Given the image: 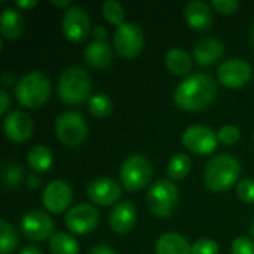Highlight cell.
I'll return each instance as SVG.
<instances>
[{
    "label": "cell",
    "mask_w": 254,
    "mask_h": 254,
    "mask_svg": "<svg viewBox=\"0 0 254 254\" xmlns=\"http://www.w3.org/2000/svg\"><path fill=\"white\" fill-rule=\"evenodd\" d=\"M49 249L52 254H77L79 253V243L65 232L55 234L49 241Z\"/></svg>",
    "instance_id": "d4e9b609"
},
{
    "label": "cell",
    "mask_w": 254,
    "mask_h": 254,
    "mask_svg": "<svg viewBox=\"0 0 254 254\" xmlns=\"http://www.w3.org/2000/svg\"><path fill=\"white\" fill-rule=\"evenodd\" d=\"M27 162L30 168L34 170L36 173H45L52 165V152L43 144L34 146L30 149L27 155Z\"/></svg>",
    "instance_id": "cb8c5ba5"
},
{
    "label": "cell",
    "mask_w": 254,
    "mask_h": 254,
    "mask_svg": "<svg viewBox=\"0 0 254 254\" xmlns=\"http://www.w3.org/2000/svg\"><path fill=\"white\" fill-rule=\"evenodd\" d=\"M190 254H219V246L210 238H201L192 246Z\"/></svg>",
    "instance_id": "d6a6232c"
},
{
    "label": "cell",
    "mask_w": 254,
    "mask_h": 254,
    "mask_svg": "<svg viewBox=\"0 0 254 254\" xmlns=\"http://www.w3.org/2000/svg\"><path fill=\"white\" fill-rule=\"evenodd\" d=\"M183 146L193 155H211L219 144L217 134L205 125H192L183 132Z\"/></svg>",
    "instance_id": "9c48e42d"
},
{
    "label": "cell",
    "mask_w": 254,
    "mask_h": 254,
    "mask_svg": "<svg viewBox=\"0 0 254 254\" xmlns=\"http://www.w3.org/2000/svg\"><path fill=\"white\" fill-rule=\"evenodd\" d=\"M250 36H252V42H253V45H254V25H253V28H252V34H250Z\"/></svg>",
    "instance_id": "ee69618b"
},
{
    "label": "cell",
    "mask_w": 254,
    "mask_h": 254,
    "mask_svg": "<svg viewBox=\"0 0 254 254\" xmlns=\"http://www.w3.org/2000/svg\"><path fill=\"white\" fill-rule=\"evenodd\" d=\"M217 95V83L207 73H195L183 79L174 91V103L185 112L207 109Z\"/></svg>",
    "instance_id": "6da1fadb"
},
{
    "label": "cell",
    "mask_w": 254,
    "mask_h": 254,
    "mask_svg": "<svg viewBox=\"0 0 254 254\" xmlns=\"http://www.w3.org/2000/svg\"><path fill=\"white\" fill-rule=\"evenodd\" d=\"M192 247L188 240L176 232H167L161 235L155 244L156 254H190Z\"/></svg>",
    "instance_id": "44dd1931"
},
{
    "label": "cell",
    "mask_w": 254,
    "mask_h": 254,
    "mask_svg": "<svg viewBox=\"0 0 254 254\" xmlns=\"http://www.w3.org/2000/svg\"><path fill=\"white\" fill-rule=\"evenodd\" d=\"M153 168L150 161L143 155H131L128 156L119 170V179L122 186L128 192H138L144 189L152 180Z\"/></svg>",
    "instance_id": "8992f818"
},
{
    "label": "cell",
    "mask_w": 254,
    "mask_h": 254,
    "mask_svg": "<svg viewBox=\"0 0 254 254\" xmlns=\"http://www.w3.org/2000/svg\"><path fill=\"white\" fill-rule=\"evenodd\" d=\"M135 220H137V210L134 204H131L129 201H124L115 205V208L109 216V225L112 231H115L116 234H128L134 228Z\"/></svg>",
    "instance_id": "ac0fdd59"
},
{
    "label": "cell",
    "mask_w": 254,
    "mask_h": 254,
    "mask_svg": "<svg viewBox=\"0 0 254 254\" xmlns=\"http://www.w3.org/2000/svg\"><path fill=\"white\" fill-rule=\"evenodd\" d=\"M25 28L24 16L19 10L12 7H4L0 15V31L1 36L7 40L18 39Z\"/></svg>",
    "instance_id": "ffe728a7"
},
{
    "label": "cell",
    "mask_w": 254,
    "mask_h": 254,
    "mask_svg": "<svg viewBox=\"0 0 254 254\" xmlns=\"http://www.w3.org/2000/svg\"><path fill=\"white\" fill-rule=\"evenodd\" d=\"M13 76H10V74H3V85L4 86H10L12 83H13Z\"/></svg>",
    "instance_id": "7bdbcfd3"
},
{
    "label": "cell",
    "mask_w": 254,
    "mask_h": 254,
    "mask_svg": "<svg viewBox=\"0 0 254 254\" xmlns=\"http://www.w3.org/2000/svg\"><path fill=\"white\" fill-rule=\"evenodd\" d=\"M85 60L94 68H106L113 60L112 48L106 42H92L85 49Z\"/></svg>",
    "instance_id": "7402d4cb"
},
{
    "label": "cell",
    "mask_w": 254,
    "mask_h": 254,
    "mask_svg": "<svg viewBox=\"0 0 254 254\" xmlns=\"http://www.w3.org/2000/svg\"><path fill=\"white\" fill-rule=\"evenodd\" d=\"M103 15L110 24H113L116 27L122 25L124 19H125V10H124L122 4H119L115 0H107L103 4Z\"/></svg>",
    "instance_id": "f1b7e54d"
},
{
    "label": "cell",
    "mask_w": 254,
    "mask_h": 254,
    "mask_svg": "<svg viewBox=\"0 0 254 254\" xmlns=\"http://www.w3.org/2000/svg\"><path fill=\"white\" fill-rule=\"evenodd\" d=\"M167 68L176 76H188L192 70L190 55L182 48H173L165 55Z\"/></svg>",
    "instance_id": "603a6c76"
},
{
    "label": "cell",
    "mask_w": 254,
    "mask_h": 254,
    "mask_svg": "<svg viewBox=\"0 0 254 254\" xmlns=\"http://www.w3.org/2000/svg\"><path fill=\"white\" fill-rule=\"evenodd\" d=\"M179 199V189L168 179L156 180L147 192V207L152 214L161 219L170 217L174 213Z\"/></svg>",
    "instance_id": "5b68a950"
},
{
    "label": "cell",
    "mask_w": 254,
    "mask_h": 254,
    "mask_svg": "<svg viewBox=\"0 0 254 254\" xmlns=\"http://www.w3.org/2000/svg\"><path fill=\"white\" fill-rule=\"evenodd\" d=\"M253 141H254V134H253Z\"/></svg>",
    "instance_id": "bcb514c9"
},
{
    "label": "cell",
    "mask_w": 254,
    "mask_h": 254,
    "mask_svg": "<svg viewBox=\"0 0 254 254\" xmlns=\"http://www.w3.org/2000/svg\"><path fill=\"white\" fill-rule=\"evenodd\" d=\"M185 18H186V22L189 24V27H192L193 30H198V31L208 30L214 21L211 7L205 1H201V0H193L186 4Z\"/></svg>",
    "instance_id": "e0dca14e"
},
{
    "label": "cell",
    "mask_w": 254,
    "mask_h": 254,
    "mask_svg": "<svg viewBox=\"0 0 254 254\" xmlns=\"http://www.w3.org/2000/svg\"><path fill=\"white\" fill-rule=\"evenodd\" d=\"M73 201V190L70 185L64 180H54L51 182L42 195V202L43 207L49 213L60 214L65 211Z\"/></svg>",
    "instance_id": "5bb4252c"
},
{
    "label": "cell",
    "mask_w": 254,
    "mask_h": 254,
    "mask_svg": "<svg viewBox=\"0 0 254 254\" xmlns=\"http://www.w3.org/2000/svg\"><path fill=\"white\" fill-rule=\"evenodd\" d=\"M57 92L60 100L65 104H82L83 101L91 98V77L82 67H70L61 73Z\"/></svg>",
    "instance_id": "3957f363"
},
{
    "label": "cell",
    "mask_w": 254,
    "mask_h": 254,
    "mask_svg": "<svg viewBox=\"0 0 254 254\" xmlns=\"http://www.w3.org/2000/svg\"><path fill=\"white\" fill-rule=\"evenodd\" d=\"M15 4L22 9H30V7H34L37 4V1L36 0H18V1H15Z\"/></svg>",
    "instance_id": "f35d334b"
},
{
    "label": "cell",
    "mask_w": 254,
    "mask_h": 254,
    "mask_svg": "<svg viewBox=\"0 0 254 254\" xmlns=\"http://www.w3.org/2000/svg\"><path fill=\"white\" fill-rule=\"evenodd\" d=\"M88 109L94 118L104 119L113 112V101L110 100L109 95L100 92V94L91 95V98L88 100Z\"/></svg>",
    "instance_id": "4316f807"
},
{
    "label": "cell",
    "mask_w": 254,
    "mask_h": 254,
    "mask_svg": "<svg viewBox=\"0 0 254 254\" xmlns=\"http://www.w3.org/2000/svg\"><path fill=\"white\" fill-rule=\"evenodd\" d=\"M51 95V80L42 71H30L15 86V97L27 109L42 107Z\"/></svg>",
    "instance_id": "277c9868"
},
{
    "label": "cell",
    "mask_w": 254,
    "mask_h": 254,
    "mask_svg": "<svg viewBox=\"0 0 254 254\" xmlns=\"http://www.w3.org/2000/svg\"><path fill=\"white\" fill-rule=\"evenodd\" d=\"M21 231L28 241H45L54 237V222L45 211L31 210L22 216Z\"/></svg>",
    "instance_id": "8fae6325"
},
{
    "label": "cell",
    "mask_w": 254,
    "mask_h": 254,
    "mask_svg": "<svg viewBox=\"0 0 254 254\" xmlns=\"http://www.w3.org/2000/svg\"><path fill=\"white\" fill-rule=\"evenodd\" d=\"M237 193L240 199L246 204H254V180L252 179H243L238 182Z\"/></svg>",
    "instance_id": "4dcf8cb0"
},
{
    "label": "cell",
    "mask_w": 254,
    "mask_h": 254,
    "mask_svg": "<svg viewBox=\"0 0 254 254\" xmlns=\"http://www.w3.org/2000/svg\"><path fill=\"white\" fill-rule=\"evenodd\" d=\"M113 45L119 57L122 58H135L140 55L144 45V33L143 28L135 22H124L116 27Z\"/></svg>",
    "instance_id": "ba28073f"
},
{
    "label": "cell",
    "mask_w": 254,
    "mask_h": 254,
    "mask_svg": "<svg viewBox=\"0 0 254 254\" xmlns=\"http://www.w3.org/2000/svg\"><path fill=\"white\" fill-rule=\"evenodd\" d=\"M225 52V45L216 37H204L193 48V58L198 65H213L217 63Z\"/></svg>",
    "instance_id": "d6986e66"
},
{
    "label": "cell",
    "mask_w": 254,
    "mask_h": 254,
    "mask_svg": "<svg viewBox=\"0 0 254 254\" xmlns=\"http://www.w3.org/2000/svg\"><path fill=\"white\" fill-rule=\"evenodd\" d=\"M241 165L238 159L229 153L216 155L205 167L204 182L205 186L216 193L226 192L240 179Z\"/></svg>",
    "instance_id": "7a4b0ae2"
},
{
    "label": "cell",
    "mask_w": 254,
    "mask_h": 254,
    "mask_svg": "<svg viewBox=\"0 0 254 254\" xmlns=\"http://www.w3.org/2000/svg\"><path fill=\"white\" fill-rule=\"evenodd\" d=\"M19 254H42V252L39 250V249H36V247H24L21 252H19Z\"/></svg>",
    "instance_id": "60d3db41"
},
{
    "label": "cell",
    "mask_w": 254,
    "mask_h": 254,
    "mask_svg": "<svg viewBox=\"0 0 254 254\" xmlns=\"http://www.w3.org/2000/svg\"><path fill=\"white\" fill-rule=\"evenodd\" d=\"M86 195L91 199V202L101 207H109L119 201L122 189L115 180L109 177H98L88 185Z\"/></svg>",
    "instance_id": "2e32d148"
},
{
    "label": "cell",
    "mask_w": 254,
    "mask_h": 254,
    "mask_svg": "<svg viewBox=\"0 0 254 254\" xmlns=\"http://www.w3.org/2000/svg\"><path fill=\"white\" fill-rule=\"evenodd\" d=\"M25 182H27V186H28V188H31V189H34V188H39V186H40V179H39V177H36V176H28Z\"/></svg>",
    "instance_id": "ab89813d"
},
{
    "label": "cell",
    "mask_w": 254,
    "mask_h": 254,
    "mask_svg": "<svg viewBox=\"0 0 254 254\" xmlns=\"http://www.w3.org/2000/svg\"><path fill=\"white\" fill-rule=\"evenodd\" d=\"M64 222L73 234L83 235L98 226L100 213L91 204H77L67 211Z\"/></svg>",
    "instance_id": "7c38bea8"
},
{
    "label": "cell",
    "mask_w": 254,
    "mask_h": 254,
    "mask_svg": "<svg viewBox=\"0 0 254 254\" xmlns=\"http://www.w3.org/2000/svg\"><path fill=\"white\" fill-rule=\"evenodd\" d=\"M89 254H116V253H115V250H112L109 246H106V244H98V246L92 247V250H91V253Z\"/></svg>",
    "instance_id": "74e56055"
},
{
    "label": "cell",
    "mask_w": 254,
    "mask_h": 254,
    "mask_svg": "<svg viewBox=\"0 0 254 254\" xmlns=\"http://www.w3.org/2000/svg\"><path fill=\"white\" fill-rule=\"evenodd\" d=\"M217 138L225 146H232L240 140V129L235 125H225L219 129Z\"/></svg>",
    "instance_id": "1f68e13d"
},
{
    "label": "cell",
    "mask_w": 254,
    "mask_h": 254,
    "mask_svg": "<svg viewBox=\"0 0 254 254\" xmlns=\"http://www.w3.org/2000/svg\"><path fill=\"white\" fill-rule=\"evenodd\" d=\"M7 107H9V94L6 92V89H1L0 91V115H4Z\"/></svg>",
    "instance_id": "8d00e7d4"
},
{
    "label": "cell",
    "mask_w": 254,
    "mask_h": 254,
    "mask_svg": "<svg viewBox=\"0 0 254 254\" xmlns=\"http://www.w3.org/2000/svg\"><path fill=\"white\" fill-rule=\"evenodd\" d=\"M92 34H94V42H104L107 37V30L104 25H97L92 30Z\"/></svg>",
    "instance_id": "d590c367"
},
{
    "label": "cell",
    "mask_w": 254,
    "mask_h": 254,
    "mask_svg": "<svg viewBox=\"0 0 254 254\" xmlns=\"http://www.w3.org/2000/svg\"><path fill=\"white\" fill-rule=\"evenodd\" d=\"M24 179V170L19 164L16 162H12V164H7L3 170V183L7 186V188H15L18 186Z\"/></svg>",
    "instance_id": "f546056e"
},
{
    "label": "cell",
    "mask_w": 254,
    "mask_h": 254,
    "mask_svg": "<svg viewBox=\"0 0 254 254\" xmlns=\"http://www.w3.org/2000/svg\"><path fill=\"white\" fill-rule=\"evenodd\" d=\"M211 4H213V7L217 12H220L223 15L234 13L238 9V6H240V3L237 0H213Z\"/></svg>",
    "instance_id": "e575fe53"
},
{
    "label": "cell",
    "mask_w": 254,
    "mask_h": 254,
    "mask_svg": "<svg viewBox=\"0 0 254 254\" xmlns=\"http://www.w3.org/2000/svg\"><path fill=\"white\" fill-rule=\"evenodd\" d=\"M192 168V161L188 155L185 153H179V155H174L170 162H168V167H167V173H168V177L173 179V180H182L185 179L189 171Z\"/></svg>",
    "instance_id": "484cf974"
},
{
    "label": "cell",
    "mask_w": 254,
    "mask_h": 254,
    "mask_svg": "<svg viewBox=\"0 0 254 254\" xmlns=\"http://www.w3.org/2000/svg\"><path fill=\"white\" fill-rule=\"evenodd\" d=\"M3 132L12 143H24L34 132L33 119L22 110H13L3 121Z\"/></svg>",
    "instance_id": "9a60e30c"
},
{
    "label": "cell",
    "mask_w": 254,
    "mask_h": 254,
    "mask_svg": "<svg viewBox=\"0 0 254 254\" xmlns=\"http://www.w3.org/2000/svg\"><path fill=\"white\" fill-rule=\"evenodd\" d=\"M55 134L60 143L65 147L80 146L88 135V124L77 112H64L57 116Z\"/></svg>",
    "instance_id": "52a82bcc"
},
{
    "label": "cell",
    "mask_w": 254,
    "mask_h": 254,
    "mask_svg": "<svg viewBox=\"0 0 254 254\" xmlns=\"http://www.w3.org/2000/svg\"><path fill=\"white\" fill-rule=\"evenodd\" d=\"M52 4H55L57 7H71V1L70 0H63V1H58V0H52Z\"/></svg>",
    "instance_id": "b9f144b4"
},
{
    "label": "cell",
    "mask_w": 254,
    "mask_h": 254,
    "mask_svg": "<svg viewBox=\"0 0 254 254\" xmlns=\"http://www.w3.org/2000/svg\"><path fill=\"white\" fill-rule=\"evenodd\" d=\"M219 82L231 89L243 88L249 83L252 77V67L247 61L241 58H231L226 60L217 70Z\"/></svg>",
    "instance_id": "4fadbf2b"
},
{
    "label": "cell",
    "mask_w": 254,
    "mask_h": 254,
    "mask_svg": "<svg viewBox=\"0 0 254 254\" xmlns=\"http://www.w3.org/2000/svg\"><path fill=\"white\" fill-rule=\"evenodd\" d=\"M252 235L254 237V222H253V225H252Z\"/></svg>",
    "instance_id": "f6af8a7d"
},
{
    "label": "cell",
    "mask_w": 254,
    "mask_h": 254,
    "mask_svg": "<svg viewBox=\"0 0 254 254\" xmlns=\"http://www.w3.org/2000/svg\"><path fill=\"white\" fill-rule=\"evenodd\" d=\"M232 254H254V241L247 237H238L232 243Z\"/></svg>",
    "instance_id": "836d02e7"
},
{
    "label": "cell",
    "mask_w": 254,
    "mask_h": 254,
    "mask_svg": "<svg viewBox=\"0 0 254 254\" xmlns=\"http://www.w3.org/2000/svg\"><path fill=\"white\" fill-rule=\"evenodd\" d=\"M91 31V19L82 6H71L63 16V33L73 43L83 42Z\"/></svg>",
    "instance_id": "30bf717a"
},
{
    "label": "cell",
    "mask_w": 254,
    "mask_h": 254,
    "mask_svg": "<svg viewBox=\"0 0 254 254\" xmlns=\"http://www.w3.org/2000/svg\"><path fill=\"white\" fill-rule=\"evenodd\" d=\"M18 246V235L15 228L6 222H0V254H10Z\"/></svg>",
    "instance_id": "83f0119b"
}]
</instances>
